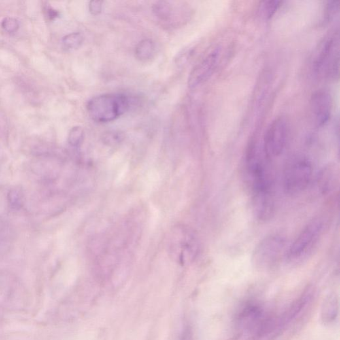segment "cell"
Wrapping results in <instances>:
<instances>
[{
    "instance_id": "cell-1",
    "label": "cell",
    "mask_w": 340,
    "mask_h": 340,
    "mask_svg": "<svg viewBox=\"0 0 340 340\" xmlns=\"http://www.w3.org/2000/svg\"><path fill=\"white\" fill-rule=\"evenodd\" d=\"M131 101L122 94H105L88 102L86 110L90 118L101 123L112 122L128 111Z\"/></svg>"
},
{
    "instance_id": "cell-2",
    "label": "cell",
    "mask_w": 340,
    "mask_h": 340,
    "mask_svg": "<svg viewBox=\"0 0 340 340\" xmlns=\"http://www.w3.org/2000/svg\"><path fill=\"white\" fill-rule=\"evenodd\" d=\"M312 175V164L309 158L302 156L293 157L285 166L283 174L284 192L290 196L301 194L309 186Z\"/></svg>"
},
{
    "instance_id": "cell-3",
    "label": "cell",
    "mask_w": 340,
    "mask_h": 340,
    "mask_svg": "<svg viewBox=\"0 0 340 340\" xmlns=\"http://www.w3.org/2000/svg\"><path fill=\"white\" fill-rule=\"evenodd\" d=\"M170 243V254L180 263L192 262L199 255V238L189 227L179 226L175 227Z\"/></svg>"
},
{
    "instance_id": "cell-4",
    "label": "cell",
    "mask_w": 340,
    "mask_h": 340,
    "mask_svg": "<svg viewBox=\"0 0 340 340\" xmlns=\"http://www.w3.org/2000/svg\"><path fill=\"white\" fill-rule=\"evenodd\" d=\"M324 227V221L322 218L318 217L311 221L286 250L285 256L287 259L296 262L307 257L318 244Z\"/></svg>"
},
{
    "instance_id": "cell-5",
    "label": "cell",
    "mask_w": 340,
    "mask_h": 340,
    "mask_svg": "<svg viewBox=\"0 0 340 340\" xmlns=\"http://www.w3.org/2000/svg\"><path fill=\"white\" fill-rule=\"evenodd\" d=\"M286 252L284 237L277 234L267 236L255 247L252 254V263L256 269H272Z\"/></svg>"
},
{
    "instance_id": "cell-6",
    "label": "cell",
    "mask_w": 340,
    "mask_h": 340,
    "mask_svg": "<svg viewBox=\"0 0 340 340\" xmlns=\"http://www.w3.org/2000/svg\"><path fill=\"white\" fill-rule=\"evenodd\" d=\"M340 41L338 32L325 40L315 61V69L321 76L336 79L339 75Z\"/></svg>"
},
{
    "instance_id": "cell-7",
    "label": "cell",
    "mask_w": 340,
    "mask_h": 340,
    "mask_svg": "<svg viewBox=\"0 0 340 340\" xmlns=\"http://www.w3.org/2000/svg\"><path fill=\"white\" fill-rule=\"evenodd\" d=\"M288 127L286 120L282 117L272 122L264 134L262 145L269 159L280 156L286 146Z\"/></svg>"
},
{
    "instance_id": "cell-8",
    "label": "cell",
    "mask_w": 340,
    "mask_h": 340,
    "mask_svg": "<svg viewBox=\"0 0 340 340\" xmlns=\"http://www.w3.org/2000/svg\"><path fill=\"white\" fill-rule=\"evenodd\" d=\"M220 58V50L217 49L198 63L189 77L188 85L190 87L195 88L208 80L216 69Z\"/></svg>"
},
{
    "instance_id": "cell-9",
    "label": "cell",
    "mask_w": 340,
    "mask_h": 340,
    "mask_svg": "<svg viewBox=\"0 0 340 340\" xmlns=\"http://www.w3.org/2000/svg\"><path fill=\"white\" fill-rule=\"evenodd\" d=\"M311 112L316 125L323 126L328 123L332 113V99L329 92L320 90L313 93L311 99Z\"/></svg>"
},
{
    "instance_id": "cell-10",
    "label": "cell",
    "mask_w": 340,
    "mask_h": 340,
    "mask_svg": "<svg viewBox=\"0 0 340 340\" xmlns=\"http://www.w3.org/2000/svg\"><path fill=\"white\" fill-rule=\"evenodd\" d=\"M252 207L253 213L258 221L266 222L271 220L275 211L273 190L253 194Z\"/></svg>"
},
{
    "instance_id": "cell-11",
    "label": "cell",
    "mask_w": 340,
    "mask_h": 340,
    "mask_svg": "<svg viewBox=\"0 0 340 340\" xmlns=\"http://www.w3.org/2000/svg\"><path fill=\"white\" fill-rule=\"evenodd\" d=\"M339 312L338 296L330 294L325 298L321 309V319L324 324H329L335 321Z\"/></svg>"
},
{
    "instance_id": "cell-12",
    "label": "cell",
    "mask_w": 340,
    "mask_h": 340,
    "mask_svg": "<svg viewBox=\"0 0 340 340\" xmlns=\"http://www.w3.org/2000/svg\"><path fill=\"white\" fill-rule=\"evenodd\" d=\"M262 311L257 305H247L240 312L238 320L241 324L247 327L254 326L255 323L259 321L261 318Z\"/></svg>"
},
{
    "instance_id": "cell-13",
    "label": "cell",
    "mask_w": 340,
    "mask_h": 340,
    "mask_svg": "<svg viewBox=\"0 0 340 340\" xmlns=\"http://www.w3.org/2000/svg\"><path fill=\"white\" fill-rule=\"evenodd\" d=\"M153 11L157 18L164 22H170L175 16V7L170 1H158L153 6Z\"/></svg>"
},
{
    "instance_id": "cell-14",
    "label": "cell",
    "mask_w": 340,
    "mask_h": 340,
    "mask_svg": "<svg viewBox=\"0 0 340 340\" xmlns=\"http://www.w3.org/2000/svg\"><path fill=\"white\" fill-rule=\"evenodd\" d=\"M155 52L156 47L154 42L150 39H144L141 41L135 49L136 57L143 61L152 58L154 56Z\"/></svg>"
},
{
    "instance_id": "cell-15",
    "label": "cell",
    "mask_w": 340,
    "mask_h": 340,
    "mask_svg": "<svg viewBox=\"0 0 340 340\" xmlns=\"http://www.w3.org/2000/svg\"><path fill=\"white\" fill-rule=\"evenodd\" d=\"M282 1H262L259 5L260 15L265 19H269L280 8Z\"/></svg>"
},
{
    "instance_id": "cell-16",
    "label": "cell",
    "mask_w": 340,
    "mask_h": 340,
    "mask_svg": "<svg viewBox=\"0 0 340 340\" xmlns=\"http://www.w3.org/2000/svg\"><path fill=\"white\" fill-rule=\"evenodd\" d=\"M84 37L80 33H70L63 39L64 47L67 50H75L83 44Z\"/></svg>"
},
{
    "instance_id": "cell-17",
    "label": "cell",
    "mask_w": 340,
    "mask_h": 340,
    "mask_svg": "<svg viewBox=\"0 0 340 340\" xmlns=\"http://www.w3.org/2000/svg\"><path fill=\"white\" fill-rule=\"evenodd\" d=\"M7 199L11 208L18 210L22 208L23 204V194L19 189H12L9 191Z\"/></svg>"
},
{
    "instance_id": "cell-18",
    "label": "cell",
    "mask_w": 340,
    "mask_h": 340,
    "mask_svg": "<svg viewBox=\"0 0 340 340\" xmlns=\"http://www.w3.org/2000/svg\"><path fill=\"white\" fill-rule=\"evenodd\" d=\"M84 138V130L79 126H75L70 130L69 134V142L72 146H79L82 143Z\"/></svg>"
},
{
    "instance_id": "cell-19",
    "label": "cell",
    "mask_w": 340,
    "mask_h": 340,
    "mask_svg": "<svg viewBox=\"0 0 340 340\" xmlns=\"http://www.w3.org/2000/svg\"><path fill=\"white\" fill-rule=\"evenodd\" d=\"M103 139L105 143L109 145H114L122 141L123 135L119 132L110 131L106 132L103 135Z\"/></svg>"
},
{
    "instance_id": "cell-20",
    "label": "cell",
    "mask_w": 340,
    "mask_h": 340,
    "mask_svg": "<svg viewBox=\"0 0 340 340\" xmlns=\"http://www.w3.org/2000/svg\"><path fill=\"white\" fill-rule=\"evenodd\" d=\"M1 26L5 31L8 33H14L19 28V23L18 20L12 18H6L2 21Z\"/></svg>"
},
{
    "instance_id": "cell-21",
    "label": "cell",
    "mask_w": 340,
    "mask_h": 340,
    "mask_svg": "<svg viewBox=\"0 0 340 340\" xmlns=\"http://www.w3.org/2000/svg\"><path fill=\"white\" fill-rule=\"evenodd\" d=\"M339 9V1H329L327 5V17L331 18L336 14Z\"/></svg>"
},
{
    "instance_id": "cell-22",
    "label": "cell",
    "mask_w": 340,
    "mask_h": 340,
    "mask_svg": "<svg viewBox=\"0 0 340 340\" xmlns=\"http://www.w3.org/2000/svg\"><path fill=\"white\" fill-rule=\"evenodd\" d=\"M103 8V1H91L88 4V9L92 15H98L101 12Z\"/></svg>"
},
{
    "instance_id": "cell-23",
    "label": "cell",
    "mask_w": 340,
    "mask_h": 340,
    "mask_svg": "<svg viewBox=\"0 0 340 340\" xmlns=\"http://www.w3.org/2000/svg\"><path fill=\"white\" fill-rule=\"evenodd\" d=\"M47 14L50 20H54L55 18H57L58 16V11L52 8H48L47 9Z\"/></svg>"
}]
</instances>
